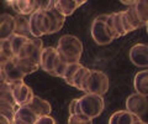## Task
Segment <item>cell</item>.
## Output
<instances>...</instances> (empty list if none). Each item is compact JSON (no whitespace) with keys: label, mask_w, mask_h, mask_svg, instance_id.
Instances as JSON below:
<instances>
[{"label":"cell","mask_w":148,"mask_h":124,"mask_svg":"<svg viewBox=\"0 0 148 124\" xmlns=\"http://www.w3.org/2000/svg\"><path fill=\"white\" fill-rule=\"evenodd\" d=\"M57 51L63 62L68 63H79L83 53L82 41L74 35H63L58 41Z\"/></svg>","instance_id":"obj_1"},{"label":"cell","mask_w":148,"mask_h":124,"mask_svg":"<svg viewBox=\"0 0 148 124\" xmlns=\"http://www.w3.org/2000/svg\"><path fill=\"white\" fill-rule=\"evenodd\" d=\"M80 113L90 119H95L103 113L105 108V102L101 96L85 93L83 97L78 98Z\"/></svg>","instance_id":"obj_2"},{"label":"cell","mask_w":148,"mask_h":124,"mask_svg":"<svg viewBox=\"0 0 148 124\" xmlns=\"http://www.w3.org/2000/svg\"><path fill=\"white\" fill-rule=\"evenodd\" d=\"M109 89V77L104 72L98 70H90L89 77L86 80V83L84 87V92L89 94L103 96Z\"/></svg>","instance_id":"obj_3"},{"label":"cell","mask_w":148,"mask_h":124,"mask_svg":"<svg viewBox=\"0 0 148 124\" xmlns=\"http://www.w3.org/2000/svg\"><path fill=\"white\" fill-rule=\"evenodd\" d=\"M109 14L96 16L91 24V37L98 45H109L114 41V37L111 36L110 31L106 25Z\"/></svg>","instance_id":"obj_4"},{"label":"cell","mask_w":148,"mask_h":124,"mask_svg":"<svg viewBox=\"0 0 148 124\" xmlns=\"http://www.w3.org/2000/svg\"><path fill=\"white\" fill-rule=\"evenodd\" d=\"M61 62H62V60L59 57L57 48L52 47V46L43 47L42 53H41L40 67L42 68L45 72H47L51 76L56 77V72H57V68L61 65Z\"/></svg>","instance_id":"obj_5"},{"label":"cell","mask_w":148,"mask_h":124,"mask_svg":"<svg viewBox=\"0 0 148 124\" xmlns=\"http://www.w3.org/2000/svg\"><path fill=\"white\" fill-rule=\"evenodd\" d=\"M29 21H30V30L34 37H41L43 35H49V21L47 15L45 14L43 10H37L35 11L32 15L29 16Z\"/></svg>","instance_id":"obj_6"},{"label":"cell","mask_w":148,"mask_h":124,"mask_svg":"<svg viewBox=\"0 0 148 124\" xmlns=\"http://www.w3.org/2000/svg\"><path fill=\"white\" fill-rule=\"evenodd\" d=\"M42 50H43L42 40L38 39V37H34V39H30L24 45V47L21 48V51H20V53H18L17 57L30 60V61L40 65Z\"/></svg>","instance_id":"obj_7"},{"label":"cell","mask_w":148,"mask_h":124,"mask_svg":"<svg viewBox=\"0 0 148 124\" xmlns=\"http://www.w3.org/2000/svg\"><path fill=\"white\" fill-rule=\"evenodd\" d=\"M126 111L135 114L137 117H143L148 111V99L147 97L138 93H132L126 99Z\"/></svg>","instance_id":"obj_8"},{"label":"cell","mask_w":148,"mask_h":124,"mask_svg":"<svg viewBox=\"0 0 148 124\" xmlns=\"http://www.w3.org/2000/svg\"><path fill=\"white\" fill-rule=\"evenodd\" d=\"M6 4L11 6L16 15L20 16H30L40 8L38 0H10Z\"/></svg>","instance_id":"obj_9"},{"label":"cell","mask_w":148,"mask_h":124,"mask_svg":"<svg viewBox=\"0 0 148 124\" xmlns=\"http://www.w3.org/2000/svg\"><path fill=\"white\" fill-rule=\"evenodd\" d=\"M11 86V91L14 94V98H15V102L17 104V107H21V105H27L31 99L34 98V92L24 82H18V83H12Z\"/></svg>","instance_id":"obj_10"},{"label":"cell","mask_w":148,"mask_h":124,"mask_svg":"<svg viewBox=\"0 0 148 124\" xmlns=\"http://www.w3.org/2000/svg\"><path fill=\"white\" fill-rule=\"evenodd\" d=\"M1 73L4 76V78L8 82L9 85L12 83H18V82H24L25 80V75L20 71V68L16 66L14 58L10 60L9 62H6L5 65L1 66Z\"/></svg>","instance_id":"obj_11"},{"label":"cell","mask_w":148,"mask_h":124,"mask_svg":"<svg viewBox=\"0 0 148 124\" xmlns=\"http://www.w3.org/2000/svg\"><path fill=\"white\" fill-rule=\"evenodd\" d=\"M130 60L137 67H148V45H133L130 50Z\"/></svg>","instance_id":"obj_12"},{"label":"cell","mask_w":148,"mask_h":124,"mask_svg":"<svg viewBox=\"0 0 148 124\" xmlns=\"http://www.w3.org/2000/svg\"><path fill=\"white\" fill-rule=\"evenodd\" d=\"M37 121H38V116L29 105L17 107L14 116V124H36Z\"/></svg>","instance_id":"obj_13"},{"label":"cell","mask_w":148,"mask_h":124,"mask_svg":"<svg viewBox=\"0 0 148 124\" xmlns=\"http://www.w3.org/2000/svg\"><path fill=\"white\" fill-rule=\"evenodd\" d=\"M15 34V16L10 14L0 15V41H6Z\"/></svg>","instance_id":"obj_14"},{"label":"cell","mask_w":148,"mask_h":124,"mask_svg":"<svg viewBox=\"0 0 148 124\" xmlns=\"http://www.w3.org/2000/svg\"><path fill=\"white\" fill-rule=\"evenodd\" d=\"M43 11H45L46 15H47L48 21H49V26H51L49 35L58 33V31L61 30L63 27V25H64L66 16H63L62 14L53 6V0H52V5H51V8L47 9V10H43Z\"/></svg>","instance_id":"obj_15"},{"label":"cell","mask_w":148,"mask_h":124,"mask_svg":"<svg viewBox=\"0 0 148 124\" xmlns=\"http://www.w3.org/2000/svg\"><path fill=\"white\" fill-rule=\"evenodd\" d=\"M85 0H54L53 6L62 14L63 16H71L79 6L84 5Z\"/></svg>","instance_id":"obj_16"},{"label":"cell","mask_w":148,"mask_h":124,"mask_svg":"<svg viewBox=\"0 0 148 124\" xmlns=\"http://www.w3.org/2000/svg\"><path fill=\"white\" fill-rule=\"evenodd\" d=\"M142 122L140 117L130 113L128 111H117L109 119V124H137Z\"/></svg>","instance_id":"obj_17"},{"label":"cell","mask_w":148,"mask_h":124,"mask_svg":"<svg viewBox=\"0 0 148 124\" xmlns=\"http://www.w3.org/2000/svg\"><path fill=\"white\" fill-rule=\"evenodd\" d=\"M27 105L38 116V118L45 117V116H49L51 111H52L51 104L47 102V100H45L43 98L38 97V96H34V98L31 99V102Z\"/></svg>","instance_id":"obj_18"},{"label":"cell","mask_w":148,"mask_h":124,"mask_svg":"<svg viewBox=\"0 0 148 124\" xmlns=\"http://www.w3.org/2000/svg\"><path fill=\"white\" fill-rule=\"evenodd\" d=\"M133 87L136 93L148 97V70H143L136 73L133 78Z\"/></svg>","instance_id":"obj_19"},{"label":"cell","mask_w":148,"mask_h":124,"mask_svg":"<svg viewBox=\"0 0 148 124\" xmlns=\"http://www.w3.org/2000/svg\"><path fill=\"white\" fill-rule=\"evenodd\" d=\"M15 34L24 36L26 39H34V36L31 34V30H30L29 17L20 16V15L15 16Z\"/></svg>","instance_id":"obj_20"},{"label":"cell","mask_w":148,"mask_h":124,"mask_svg":"<svg viewBox=\"0 0 148 124\" xmlns=\"http://www.w3.org/2000/svg\"><path fill=\"white\" fill-rule=\"evenodd\" d=\"M89 73H90V68H88L85 66H82L78 72L75 73L72 82V87H75L79 91H84V87L86 83V80L89 77Z\"/></svg>","instance_id":"obj_21"},{"label":"cell","mask_w":148,"mask_h":124,"mask_svg":"<svg viewBox=\"0 0 148 124\" xmlns=\"http://www.w3.org/2000/svg\"><path fill=\"white\" fill-rule=\"evenodd\" d=\"M14 61H15L16 63V66L20 68V71L24 73L25 76L27 75H31V73H34L36 72L40 67L38 63H35V62H32L30 61V60H26V58H20V57H15L14 58Z\"/></svg>","instance_id":"obj_22"},{"label":"cell","mask_w":148,"mask_h":124,"mask_svg":"<svg viewBox=\"0 0 148 124\" xmlns=\"http://www.w3.org/2000/svg\"><path fill=\"white\" fill-rule=\"evenodd\" d=\"M12 58H15V56H14V53H12L9 40L0 41V67L3 65H5L6 62H9Z\"/></svg>","instance_id":"obj_23"},{"label":"cell","mask_w":148,"mask_h":124,"mask_svg":"<svg viewBox=\"0 0 148 124\" xmlns=\"http://www.w3.org/2000/svg\"><path fill=\"white\" fill-rule=\"evenodd\" d=\"M30 39H26L24 36H20V35H16L14 34L10 39H9V42H10V46H11V50H12V53L14 56L17 57L18 53H20L21 48L24 47V45L29 41Z\"/></svg>","instance_id":"obj_24"},{"label":"cell","mask_w":148,"mask_h":124,"mask_svg":"<svg viewBox=\"0 0 148 124\" xmlns=\"http://www.w3.org/2000/svg\"><path fill=\"white\" fill-rule=\"evenodd\" d=\"M133 8H135L138 19L146 26V24L148 22V0H140V1L136 3V5Z\"/></svg>","instance_id":"obj_25"},{"label":"cell","mask_w":148,"mask_h":124,"mask_svg":"<svg viewBox=\"0 0 148 124\" xmlns=\"http://www.w3.org/2000/svg\"><path fill=\"white\" fill-rule=\"evenodd\" d=\"M123 11H125V16H126V19H127L128 24H130V26H131L132 30H137V29H140V27L145 26L141 22V20L138 19V16H137V14L135 11V8L133 6H130Z\"/></svg>","instance_id":"obj_26"},{"label":"cell","mask_w":148,"mask_h":124,"mask_svg":"<svg viewBox=\"0 0 148 124\" xmlns=\"http://www.w3.org/2000/svg\"><path fill=\"white\" fill-rule=\"evenodd\" d=\"M83 65L79 62V63H71V65H68L67 70H66V73H64L63 76V80L66 81V83L72 86V82H73V78L74 76H75V73L78 72V70L82 67Z\"/></svg>","instance_id":"obj_27"},{"label":"cell","mask_w":148,"mask_h":124,"mask_svg":"<svg viewBox=\"0 0 148 124\" xmlns=\"http://www.w3.org/2000/svg\"><path fill=\"white\" fill-rule=\"evenodd\" d=\"M68 124H92V119L84 114H73L68 118Z\"/></svg>","instance_id":"obj_28"},{"label":"cell","mask_w":148,"mask_h":124,"mask_svg":"<svg viewBox=\"0 0 148 124\" xmlns=\"http://www.w3.org/2000/svg\"><path fill=\"white\" fill-rule=\"evenodd\" d=\"M73 114H82L80 109H79V102H78V99H73L71 104H69V116H73Z\"/></svg>","instance_id":"obj_29"},{"label":"cell","mask_w":148,"mask_h":124,"mask_svg":"<svg viewBox=\"0 0 148 124\" xmlns=\"http://www.w3.org/2000/svg\"><path fill=\"white\" fill-rule=\"evenodd\" d=\"M36 124H57V122L54 121L53 117H51V116H45V117H40L38 121L36 122Z\"/></svg>","instance_id":"obj_30"},{"label":"cell","mask_w":148,"mask_h":124,"mask_svg":"<svg viewBox=\"0 0 148 124\" xmlns=\"http://www.w3.org/2000/svg\"><path fill=\"white\" fill-rule=\"evenodd\" d=\"M0 124H14V121L11 118H9L6 114L0 112Z\"/></svg>","instance_id":"obj_31"},{"label":"cell","mask_w":148,"mask_h":124,"mask_svg":"<svg viewBox=\"0 0 148 124\" xmlns=\"http://www.w3.org/2000/svg\"><path fill=\"white\" fill-rule=\"evenodd\" d=\"M5 78H4V76H3V73H1V75H0V86H1L3 83H5Z\"/></svg>","instance_id":"obj_32"},{"label":"cell","mask_w":148,"mask_h":124,"mask_svg":"<svg viewBox=\"0 0 148 124\" xmlns=\"http://www.w3.org/2000/svg\"><path fill=\"white\" fill-rule=\"evenodd\" d=\"M137 124H148V123H146V122H143V121H142V122H140V123H137Z\"/></svg>","instance_id":"obj_33"},{"label":"cell","mask_w":148,"mask_h":124,"mask_svg":"<svg viewBox=\"0 0 148 124\" xmlns=\"http://www.w3.org/2000/svg\"><path fill=\"white\" fill-rule=\"evenodd\" d=\"M146 29H147V34H148V22L146 24Z\"/></svg>","instance_id":"obj_34"}]
</instances>
